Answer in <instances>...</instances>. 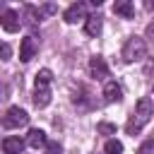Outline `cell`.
Segmentation results:
<instances>
[{
  "label": "cell",
  "instance_id": "obj_1",
  "mask_svg": "<svg viewBox=\"0 0 154 154\" xmlns=\"http://www.w3.org/2000/svg\"><path fill=\"white\" fill-rule=\"evenodd\" d=\"M152 116H154V103H152V99L149 96H142L140 101H137V106H135V111H132V116H130V120H128V125H125V130H128V135H137L149 120H152Z\"/></svg>",
  "mask_w": 154,
  "mask_h": 154
},
{
  "label": "cell",
  "instance_id": "obj_2",
  "mask_svg": "<svg viewBox=\"0 0 154 154\" xmlns=\"http://www.w3.org/2000/svg\"><path fill=\"white\" fill-rule=\"evenodd\" d=\"M142 58H147V43H144V38H140V36L128 38L125 46H123V60L125 63H137Z\"/></svg>",
  "mask_w": 154,
  "mask_h": 154
},
{
  "label": "cell",
  "instance_id": "obj_3",
  "mask_svg": "<svg viewBox=\"0 0 154 154\" xmlns=\"http://www.w3.org/2000/svg\"><path fill=\"white\" fill-rule=\"evenodd\" d=\"M29 123V113L24 111V108H19V106H10L7 108V113H5V118H2V125L5 128H22V125H26Z\"/></svg>",
  "mask_w": 154,
  "mask_h": 154
},
{
  "label": "cell",
  "instance_id": "obj_4",
  "mask_svg": "<svg viewBox=\"0 0 154 154\" xmlns=\"http://www.w3.org/2000/svg\"><path fill=\"white\" fill-rule=\"evenodd\" d=\"M36 51H38L36 38H34V36H24L22 43H19V60H22V63H29V60L36 55Z\"/></svg>",
  "mask_w": 154,
  "mask_h": 154
},
{
  "label": "cell",
  "instance_id": "obj_5",
  "mask_svg": "<svg viewBox=\"0 0 154 154\" xmlns=\"http://www.w3.org/2000/svg\"><path fill=\"white\" fill-rule=\"evenodd\" d=\"M0 24H2V29L7 31V34H14V31H19V14L14 12V10H5L2 12V17H0Z\"/></svg>",
  "mask_w": 154,
  "mask_h": 154
},
{
  "label": "cell",
  "instance_id": "obj_6",
  "mask_svg": "<svg viewBox=\"0 0 154 154\" xmlns=\"http://www.w3.org/2000/svg\"><path fill=\"white\" fill-rule=\"evenodd\" d=\"M65 22L67 24H75V22H79V19H87V7H84V2H75V5H70L67 10H65Z\"/></svg>",
  "mask_w": 154,
  "mask_h": 154
},
{
  "label": "cell",
  "instance_id": "obj_7",
  "mask_svg": "<svg viewBox=\"0 0 154 154\" xmlns=\"http://www.w3.org/2000/svg\"><path fill=\"white\" fill-rule=\"evenodd\" d=\"M89 75L94 77V79H106L108 77V65H106V60L103 58H91L89 60Z\"/></svg>",
  "mask_w": 154,
  "mask_h": 154
},
{
  "label": "cell",
  "instance_id": "obj_8",
  "mask_svg": "<svg viewBox=\"0 0 154 154\" xmlns=\"http://www.w3.org/2000/svg\"><path fill=\"white\" fill-rule=\"evenodd\" d=\"M103 99H106V103H116V101H120V99H123V89H120V84H116V82H106V84H103Z\"/></svg>",
  "mask_w": 154,
  "mask_h": 154
},
{
  "label": "cell",
  "instance_id": "obj_9",
  "mask_svg": "<svg viewBox=\"0 0 154 154\" xmlns=\"http://www.w3.org/2000/svg\"><path fill=\"white\" fill-rule=\"evenodd\" d=\"M26 144H29L31 149L46 147V144H48V137H46V132H43V130L34 128V130H29V135H26Z\"/></svg>",
  "mask_w": 154,
  "mask_h": 154
},
{
  "label": "cell",
  "instance_id": "obj_10",
  "mask_svg": "<svg viewBox=\"0 0 154 154\" xmlns=\"http://www.w3.org/2000/svg\"><path fill=\"white\" fill-rule=\"evenodd\" d=\"M22 149H24V142H22L19 137L10 135V137L2 140V152H5V154H22Z\"/></svg>",
  "mask_w": 154,
  "mask_h": 154
},
{
  "label": "cell",
  "instance_id": "obj_11",
  "mask_svg": "<svg viewBox=\"0 0 154 154\" xmlns=\"http://www.w3.org/2000/svg\"><path fill=\"white\" fill-rule=\"evenodd\" d=\"M51 103V89L48 87H36L34 89V106L36 108H46Z\"/></svg>",
  "mask_w": 154,
  "mask_h": 154
},
{
  "label": "cell",
  "instance_id": "obj_12",
  "mask_svg": "<svg viewBox=\"0 0 154 154\" xmlns=\"http://www.w3.org/2000/svg\"><path fill=\"white\" fill-rule=\"evenodd\" d=\"M113 12H116V14H120V17H125V19L135 17V7H132V2H130V0H118V2L113 5Z\"/></svg>",
  "mask_w": 154,
  "mask_h": 154
},
{
  "label": "cell",
  "instance_id": "obj_13",
  "mask_svg": "<svg viewBox=\"0 0 154 154\" xmlns=\"http://www.w3.org/2000/svg\"><path fill=\"white\" fill-rule=\"evenodd\" d=\"M84 31H87L89 36H99V34H101V17H99V14H89L87 22H84Z\"/></svg>",
  "mask_w": 154,
  "mask_h": 154
},
{
  "label": "cell",
  "instance_id": "obj_14",
  "mask_svg": "<svg viewBox=\"0 0 154 154\" xmlns=\"http://www.w3.org/2000/svg\"><path fill=\"white\" fill-rule=\"evenodd\" d=\"M51 79H53V72H51V70H46V67H43V70H38V72H36V87H48V84H51Z\"/></svg>",
  "mask_w": 154,
  "mask_h": 154
},
{
  "label": "cell",
  "instance_id": "obj_15",
  "mask_svg": "<svg viewBox=\"0 0 154 154\" xmlns=\"http://www.w3.org/2000/svg\"><path fill=\"white\" fill-rule=\"evenodd\" d=\"M123 152V144L118 140H108L106 142V154H120Z\"/></svg>",
  "mask_w": 154,
  "mask_h": 154
},
{
  "label": "cell",
  "instance_id": "obj_16",
  "mask_svg": "<svg viewBox=\"0 0 154 154\" xmlns=\"http://www.w3.org/2000/svg\"><path fill=\"white\" fill-rule=\"evenodd\" d=\"M101 135H116V125H111V123H99V128H96Z\"/></svg>",
  "mask_w": 154,
  "mask_h": 154
},
{
  "label": "cell",
  "instance_id": "obj_17",
  "mask_svg": "<svg viewBox=\"0 0 154 154\" xmlns=\"http://www.w3.org/2000/svg\"><path fill=\"white\" fill-rule=\"evenodd\" d=\"M63 152V147L55 142V140H48V144H46V154H60Z\"/></svg>",
  "mask_w": 154,
  "mask_h": 154
},
{
  "label": "cell",
  "instance_id": "obj_18",
  "mask_svg": "<svg viewBox=\"0 0 154 154\" xmlns=\"http://www.w3.org/2000/svg\"><path fill=\"white\" fill-rule=\"evenodd\" d=\"M0 55H2V60H10L12 51H10V46H7V43H2V46H0Z\"/></svg>",
  "mask_w": 154,
  "mask_h": 154
},
{
  "label": "cell",
  "instance_id": "obj_19",
  "mask_svg": "<svg viewBox=\"0 0 154 154\" xmlns=\"http://www.w3.org/2000/svg\"><path fill=\"white\" fill-rule=\"evenodd\" d=\"M147 36H154V22H152V24L147 26Z\"/></svg>",
  "mask_w": 154,
  "mask_h": 154
}]
</instances>
